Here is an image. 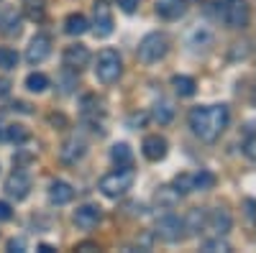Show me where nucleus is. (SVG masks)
Segmentation results:
<instances>
[{
	"instance_id": "obj_7",
	"label": "nucleus",
	"mask_w": 256,
	"mask_h": 253,
	"mask_svg": "<svg viewBox=\"0 0 256 253\" xmlns=\"http://www.w3.org/2000/svg\"><path fill=\"white\" fill-rule=\"evenodd\" d=\"M184 220H180L177 215H164L159 223H156V233H159V238L162 241H166V243H177L182 236H184Z\"/></svg>"
},
{
	"instance_id": "obj_26",
	"label": "nucleus",
	"mask_w": 256,
	"mask_h": 253,
	"mask_svg": "<svg viewBox=\"0 0 256 253\" xmlns=\"http://www.w3.org/2000/svg\"><path fill=\"white\" fill-rule=\"evenodd\" d=\"M18 67V54L8 46H0V69H16Z\"/></svg>"
},
{
	"instance_id": "obj_20",
	"label": "nucleus",
	"mask_w": 256,
	"mask_h": 253,
	"mask_svg": "<svg viewBox=\"0 0 256 253\" xmlns=\"http://www.w3.org/2000/svg\"><path fill=\"white\" fill-rule=\"evenodd\" d=\"M172 87H174V92L180 97H192L198 84H195V79L187 77V74H177V77H172Z\"/></svg>"
},
{
	"instance_id": "obj_14",
	"label": "nucleus",
	"mask_w": 256,
	"mask_h": 253,
	"mask_svg": "<svg viewBox=\"0 0 256 253\" xmlns=\"http://www.w3.org/2000/svg\"><path fill=\"white\" fill-rule=\"evenodd\" d=\"M20 31V13L16 5H0V33H18Z\"/></svg>"
},
{
	"instance_id": "obj_10",
	"label": "nucleus",
	"mask_w": 256,
	"mask_h": 253,
	"mask_svg": "<svg viewBox=\"0 0 256 253\" xmlns=\"http://www.w3.org/2000/svg\"><path fill=\"white\" fill-rule=\"evenodd\" d=\"M64 64H67V69H72V72H80L82 67H88L90 64L88 46H82V44L67 46V49H64Z\"/></svg>"
},
{
	"instance_id": "obj_23",
	"label": "nucleus",
	"mask_w": 256,
	"mask_h": 253,
	"mask_svg": "<svg viewBox=\"0 0 256 253\" xmlns=\"http://www.w3.org/2000/svg\"><path fill=\"white\" fill-rule=\"evenodd\" d=\"M172 118H174V110H172V105H169V102H156L154 105V120L159 125H166Z\"/></svg>"
},
{
	"instance_id": "obj_34",
	"label": "nucleus",
	"mask_w": 256,
	"mask_h": 253,
	"mask_svg": "<svg viewBox=\"0 0 256 253\" xmlns=\"http://www.w3.org/2000/svg\"><path fill=\"white\" fill-rule=\"evenodd\" d=\"M246 215L251 223H256V200H246Z\"/></svg>"
},
{
	"instance_id": "obj_12",
	"label": "nucleus",
	"mask_w": 256,
	"mask_h": 253,
	"mask_svg": "<svg viewBox=\"0 0 256 253\" xmlns=\"http://www.w3.org/2000/svg\"><path fill=\"white\" fill-rule=\"evenodd\" d=\"M141 151L148 161H162L166 156V138L162 136H146L141 143Z\"/></svg>"
},
{
	"instance_id": "obj_32",
	"label": "nucleus",
	"mask_w": 256,
	"mask_h": 253,
	"mask_svg": "<svg viewBox=\"0 0 256 253\" xmlns=\"http://www.w3.org/2000/svg\"><path fill=\"white\" fill-rule=\"evenodd\" d=\"M116 3L123 13H136V8H138V0H116Z\"/></svg>"
},
{
	"instance_id": "obj_19",
	"label": "nucleus",
	"mask_w": 256,
	"mask_h": 253,
	"mask_svg": "<svg viewBox=\"0 0 256 253\" xmlns=\"http://www.w3.org/2000/svg\"><path fill=\"white\" fill-rule=\"evenodd\" d=\"M88 28H90V23L82 13H72V15H67V20H64V31H67L70 36H82Z\"/></svg>"
},
{
	"instance_id": "obj_27",
	"label": "nucleus",
	"mask_w": 256,
	"mask_h": 253,
	"mask_svg": "<svg viewBox=\"0 0 256 253\" xmlns=\"http://www.w3.org/2000/svg\"><path fill=\"white\" fill-rule=\"evenodd\" d=\"M212 184H216V177H212L210 172H198V174H192V189H210Z\"/></svg>"
},
{
	"instance_id": "obj_18",
	"label": "nucleus",
	"mask_w": 256,
	"mask_h": 253,
	"mask_svg": "<svg viewBox=\"0 0 256 253\" xmlns=\"http://www.w3.org/2000/svg\"><path fill=\"white\" fill-rule=\"evenodd\" d=\"M82 154H84V143L77 141V138H70L67 143L62 146V151H59L62 161H67V164H74L77 159H82Z\"/></svg>"
},
{
	"instance_id": "obj_31",
	"label": "nucleus",
	"mask_w": 256,
	"mask_h": 253,
	"mask_svg": "<svg viewBox=\"0 0 256 253\" xmlns=\"http://www.w3.org/2000/svg\"><path fill=\"white\" fill-rule=\"evenodd\" d=\"M177 197H180V195L174 192V189L162 187V189H159V195H156V202H162V205H166V207H169V205H174V200H177Z\"/></svg>"
},
{
	"instance_id": "obj_8",
	"label": "nucleus",
	"mask_w": 256,
	"mask_h": 253,
	"mask_svg": "<svg viewBox=\"0 0 256 253\" xmlns=\"http://www.w3.org/2000/svg\"><path fill=\"white\" fill-rule=\"evenodd\" d=\"M52 54V38L46 33H36L31 38V44L26 49V59H28V64H41L46 56Z\"/></svg>"
},
{
	"instance_id": "obj_17",
	"label": "nucleus",
	"mask_w": 256,
	"mask_h": 253,
	"mask_svg": "<svg viewBox=\"0 0 256 253\" xmlns=\"http://www.w3.org/2000/svg\"><path fill=\"white\" fill-rule=\"evenodd\" d=\"M26 138H28V131H26L20 123H10V125H3V123H0V141L24 143Z\"/></svg>"
},
{
	"instance_id": "obj_11",
	"label": "nucleus",
	"mask_w": 256,
	"mask_h": 253,
	"mask_svg": "<svg viewBox=\"0 0 256 253\" xmlns=\"http://www.w3.org/2000/svg\"><path fill=\"white\" fill-rule=\"evenodd\" d=\"M205 223L210 225V230H212L216 236H226L228 230H230V225H233V220H230V213H228V210H223V207L210 210V215L205 218Z\"/></svg>"
},
{
	"instance_id": "obj_24",
	"label": "nucleus",
	"mask_w": 256,
	"mask_h": 253,
	"mask_svg": "<svg viewBox=\"0 0 256 253\" xmlns=\"http://www.w3.org/2000/svg\"><path fill=\"white\" fill-rule=\"evenodd\" d=\"M205 225V215H202V210H190V218L184 223V228L190 230V233H200V228Z\"/></svg>"
},
{
	"instance_id": "obj_1",
	"label": "nucleus",
	"mask_w": 256,
	"mask_h": 253,
	"mask_svg": "<svg viewBox=\"0 0 256 253\" xmlns=\"http://www.w3.org/2000/svg\"><path fill=\"white\" fill-rule=\"evenodd\" d=\"M230 113L226 105H200L190 110V128L198 138L212 143L226 128H228Z\"/></svg>"
},
{
	"instance_id": "obj_36",
	"label": "nucleus",
	"mask_w": 256,
	"mask_h": 253,
	"mask_svg": "<svg viewBox=\"0 0 256 253\" xmlns=\"http://www.w3.org/2000/svg\"><path fill=\"white\" fill-rule=\"evenodd\" d=\"M10 92V82L8 79H3V77H0V100H3L6 95Z\"/></svg>"
},
{
	"instance_id": "obj_29",
	"label": "nucleus",
	"mask_w": 256,
	"mask_h": 253,
	"mask_svg": "<svg viewBox=\"0 0 256 253\" xmlns=\"http://www.w3.org/2000/svg\"><path fill=\"white\" fill-rule=\"evenodd\" d=\"M174 192H177V195L192 192V174H180V177L174 179Z\"/></svg>"
},
{
	"instance_id": "obj_4",
	"label": "nucleus",
	"mask_w": 256,
	"mask_h": 253,
	"mask_svg": "<svg viewBox=\"0 0 256 253\" xmlns=\"http://www.w3.org/2000/svg\"><path fill=\"white\" fill-rule=\"evenodd\" d=\"M218 5V18L228 28H244L248 20V5L246 0H220Z\"/></svg>"
},
{
	"instance_id": "obj_16",
	"label": "nucleus",
	"mask_w": 256,
	"mask_h": 253,
	"mask_svg": "<svg viewBox=\"0 0 256 253\" xmlns=\"http://www.w3.org/2000/svg\"><path fill=\"white\" fill-rule=\"evenodd\" d=\"M72 197H74V189H72L67 182H52V187H49V200H52L54 205H67Z\"/></svg>"
},
{
	"instance_id": "obj_3",
	"label": "nucleus",
	"mask_w": 256,
	"mask_h": 253,
	"mask_svg": "<svg viewBox=\"0 0 256 253\" xmlns=\"http://www.w3.org/2000/svg\"><path fill=\"white\" fill-rule=\"evenodd\" d=\"M131 184H134V172L128 166H123V169H116V172L105 174L100 179V192L105 197H120L131 189Z\"/></svg>"
},
{
	"instance_id": "obj_6",
	"label": "nucleus",
	"mask_w": 256,
	"mask_h": 253,
	"mask_svg": "<svg viewBox=\"0 0 256 253\" xmlns=\"http://www.w3.org/2000/svg\"><path fill=\"white\" fill-rule=\"evenodd\" d=\"M92 28H95V36H110L113 33V13H110V5L105 0H98L92 5Z\"/></svg>"
},
{
	"instance_id": "obj_2",
	"label": "nucleus",
	"mask_w": 256,
	"mask_h": 253,
	"mask_svg": "<svg viewBox=\"0 0 256 253\" xmlns=\"http://www.w3.org/2000/svg\"><path fill=\"white\" fill-rule=\"evenodd\" d=\"M169 51V41L164 33L154 31V33H146L141 38V44H138V59L144 61V64H154V61L164 59Z\"/></svg>"
},
{
	"instance_id": "obj_25",
	"label": "nucleus",
	"mask_w": 256,
	"mask_h": 253,
	"mask_svg": "<svg viewBox=\"0 0 256 253\" xmlns=\"http://www.w3.org/2000/svg\"><path fill=\"white\" fill-rule=\"evenodd\" d=\"M24 5L31 20H44V0H24Z\"/></svg>"
},
{
	"instance_id": "obj_15",
	"label": "nucleus",
	"mask_w": 256,
	"mask_h": 253,
	"mask_svg": "<svg viewBox=\"0 0 256 253\" xmlns=\"http://www.w3.org/2000/svg\"><path fill=\"white\" fill-rule=\"evenodd\" d=\"M184 10H187L184 0H159L156 3V13L164 20H177V18L184 15Z\"/></svg>"
},
{
	"instance_id": "obj_30",
	"label": "nucleus",
	"mask_w": 256,
	"mask_h": 253,
	"mask_svg": "<svg viewBox=\"0 0 256 253\" xmlns=\"http://www.w3.org/2000/svg\"><path fill=\"white\" fill-rule=\"evenodd\" d=\"M202 251H208V253H228L230 251V246L226 243V241H220V236L216 238V241H208V243H202Z\"/></svg>"
},
{
	"instance_id": "obj_33",
	"label": "nucleus",
	"mask_w": 256,
	"mask_h": 253,
	"mask_svg": "<svg viewBox=\"0 0 256 253\" xmlns=\"http://www.w3.org/2000/svg\"><path fill=\"white\" fill-rule=\"evenodd\" d=\"M10 218H13L10 205H8V202H0V223H6V220H10Z\"/></svg>"
},
{
	"instance_id": "obj_21",
	"label": "nucleus",
	"mask_w": 256,
	"mask_h": 253,
	"mask_svg": "<svg viewBox=\"0 0 256 253\" xmlns=\"http://www.w3.org/2000/svg\"><path fill=\"white\" fill-rule=\"evenodd\" d=\"M110 161H113L118 169H123V166H131L134 154H131V149H128L126 143H116L113 149H110Z\"/></svg>"
},
{
	"instance_id": "obj_5",
	"label": "nucleus",
	"mask_w": 256,
	"mask_h": 253,
	"mask_svg": "<svg viewBox=\"0 0 256 253\" xmlns=\"http://www.w3.org/2000/svg\"><path fill=\"white\" fill-rule=\"evenodd\" d=\"M120 72H123V61H120L118 51L102 49V51L98 54V64H95L98 79H100L102 84H113V82L120 77Z\"/></svg>"
},
{
	"instance_id": "obj_35",
	"label": "nucleus",
	"mask_w": 256,
	"mask_h": 253,
	"mask_svg": "<svg viewBox=\"0 0 256 253\" xmlns=\"http://www.w3.org/2000/svg\"><path fill=\"white\" fill-rule=\"evenodd\" d=\"M24 246H26V243H24V241H20V238H18V241L13 238V241L8 243V251H10V253H16V251H24Z\"/></svg>"
},
{
	"instance_id": "obj_22",
	"label": "nucleus",
	"mask_w": 256,
	"mask_h": 253,
	"mask_svg": "<svg viewBox=\"0 0 256 253\" xmlns=\"http://www.w3.org/2000/svg\"><path fill=\"white\" fill-rule=\"evenodd\" d=\"M26 87H28L31 92H44V90L49 87V77L41 74V72H34V74L26 77Z\"/></svg>"
},
{
	"instance_id": "obj_13",
	"label": "nucleus",
	"mask_w": 256,
	"mask_h": 253,
	"mask_svg": "<svg viewBox=\"0 0 256 253\" xmlns=\"http://www.w3.org/2000/svg\"><path fill=\"white\" fill-rule=\"evenodd\" d=\"M98 223H100V207H95V205H82V207H77V213H74V225H77V228L92 230Z\"/></svg>"
},
{
	"instance_id": "obj_9",
	"label": "nucleus",
	"mask_w": 256,
	"mask_h": 253,
	"mask_svg": "<svg viewBox=\"0 0 256 253\" xmlns=\"http://www.w3.org/2000/svg\"><path fill=\"white\" fill-rule=\"evenodd\" d=\"M28 189H31V179H28V174H24V172H13V174L6 179V192H8V197H13V200H26V197H28Z\"/></svg>"
},
{
	"instance_id": "obj_28",
	"label": "nucleus",
	"mask_w": 256,
	"mask_h": 253,
	"mask_svg": "<svg viewBox=\"0 0 256 253\" xmlns=\"http://www.w3.org/2000/svg\"><path fill=\"white\" fill-rule=\"evenodd\" d=\"M241 149L251 161H256V131H254V125H248V133H246V141H244Z\"/></svg>"
},
{
	"instance_id": "obj_37",
	"label": "nucleus",
	"mask_w": 256,
	"mask_h": 253,
	"mask_svg": "<svg viewBox=\"0 0 256 253\" xmlns=\"http://www.w3.org/2000/svg\"><path fill=\"white\" fill-rule=\"evenodd\" d=\"M38 251H41V253H52V251H54V248H52V246H46V243H44V246H38Z\"/></svg>"
}]
</instances>
